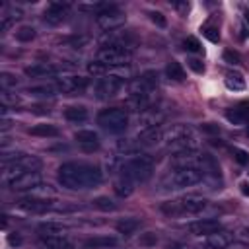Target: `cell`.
I'll return each instance as SVG.
<instances>
[{
  "label": "cell",
  "mask_w": 249,
  "mask_h": 249,
  "mask_svg": "<svg viewBox=\"0 0 249 249\" xmlns=\"http://www.w3.org/2000/svg\"><path fill=\"white\" fill-rule=\"evenodd\" d=\"M202 181V173L198 167H177L173 175L169 177V187L171 189H185L193 187Z\"/></svg>",
  "instance_id": "6"
},
{
  "label": "cell",
  "mask_w": 249,
  "mask_h": 249,
  "mask_svg": "<svg viewBox=\"0 0 249 249\" xmlns=\"http://www.w3.org/2000/svg\"><path fill=\"white\" fill-rule=\"evenodd\" d=\"M189 134H193V128H191V126H187V124H173L169 130L163 132V140H165V144H167V142L185 138V136H189Z\"/></svg>",
  "instance_id": "23"
},
{
  "label": "cell",
  "mask_w": 249,
  "mask_h": 249,
  "mask_svg": "<svg viewBox=\"0 0 249 249\" xmlns=\"http://www.w3.org/2000/svg\"><path fill=\"white\" fill-rule=\"evenodd\" d=\"M27 93H31V95H39V97H51V95H54L56 93V86H33V88H29L27 89Z\"/></svg>",
  "instance_id": "32"
},
{
  "label": "cell",
  "mask_w": 249,
  "mask_h": 249,
  "mask_svg": "<svg viewBox=\"0 0 249 249\" xmlns=\"http://www.w3.org/2000/svg\"><path fill=\"white\" fill-rule=\"evenodd\" d=\"M18 208L25 210V212H47L51 208H54V202L53 200H47V198H39V196H25L21 200H18Z\"/></svg>",
  "instance_id": "10"
},
{
  "label": "cell",
  "mask_w": 249,
  "mask_h": 249,
  "mask_svg": "<svg viewBox=\"0 0 249 249\" xmlns=\"http://www.w3.org/2000/svg\"><path fill=\"white\" fill-rule=\"evenodd\" d=\"M224 60H226V62H230V64H239V62H241L239 54H237V53H233V51H224Z\"/></svg>",
  "instance_id": "42"
},
{
  "label": "cell",
  "mask_w": 249,
  "mask_h": 249,
  "mask_svg": "<svg viewBox=\"0 0 249 249\" xmlns=\"http://www.w3.org/2000/svg\"><path fill=\"white\" fill-rule=\"evenodd\" d=\"M39 243L43 249H70L72 243L64 235H41Z\"/></svg>",
  "instance_id": "21"
},
{
  "label": "cell",
  "mask_w": 249,
  "mask_h": 249,
  "mask_svg": "<svg viewBox=\"0 0 249 249\" xmlns=\"http://www.w3.org/2000/svg\"><path fill=\"white\" fill-rule=\"evenodd\" d=\"M29 132L33 136H45V138L47 136H58V128L53 124H35L29 128Z\"/></svg>",
  "instance_id": "30"
},
{
  "label": "cell",
  "mask_w": 249,
  "mask_h": 249,
  "mask_svg": "<svg viewBox=\"0 0 249 249\" xmlns=\"http://www.w3.org/2000/svg\"><path fill=\"white\" fill-rule=\"evenodd\" d=\"M16 37H18V41L27 43V41H31V39L35 37V29L29 27V25H23V27H19V29L16 31Z\"/></svg>",
  "instance_id": "36"
},
{
  "label": "cell",
  "mask_w": 249,
  "mask_h": 249,
  "mask_svg": "<svg viewBox=\"0 0 249 249\" xmlns=\"http://www.w3.org/2000/svg\"><path fill=\"white\" fill-rule=\"evenodd\" d=\"M31 196H39V198H45L47 195H54V191L51 189V185H37L29 191Z\"/></svg>",
  "instance_id": "37"
},
{
  "label": "cell",
  "mask_w": 249,
  "mask_h": 249,
  "mask_svg": "<svg viewBox=\"0 0 249 249\" xmlns=\"http://www.w3.org/2000/svg\"><path fill=\"white\" fill-rule=\"evenodd\" d=\"M124 19H126V16H124L117 6H111L109 10H105V12H101V14L95 16L97 27L103 29V31H107V33L121 29V27L124 25Z\"/></svg>",
  "instance_id": "7"
},
{
  "label": "cell",
  "mask_w": 249,
  "mask_h": 249,
  "mask_svg": "<svg viewBox=\"0 0 249 249\" xmlns=\"http://www.w3.org/2000/svg\"><path fill=\"white\" fill-rule=\"evenodd\" d=\"M105 45H117V47H124V49H132V45L136 43V37L130 31H109L103 37Z\"/></svg>",
  "instance_id": "13"
},
{
  "label": "cell",
  "mask_w": 249,
  "mask_h": 249,
  "mask_svg": "<svg viewBox=\"0 0 249 249\" xmlns=\"http://www.w3.org/2000/svg\"><path fill=\"white\" fill-rule=\"evenodd\" d=\"M183 45H185V49L191 51V53H198V51L202 49V47H200V41H198L196 37H187Z\"/></svg>",
  "instance_id": "41"
},
{
  "label": "cell",
  "mask_w": 249,
  "mask_h": 249,
  "mask_svg": "<svg viewBox=\"0 0 249 249\" xmlns=\"http://www.w3.org/2000/svg\"><path fill=\"white\" fill-rule=\"evenodd\" d=\"M19 241H21V239H19L18 235H16V237H14V235H10V243H19Z\"/></svg>",
  "instance_id": "52"
},
{
  "label": "cell",
  "mask_w": 249,
  "mask_h": 249,
  "mask_svg": "<svg viewBox=\"0 0 249 249\" xmlns=\"http://www.w3.org/2000/svg\"><path fill=\"white\" fill-rule=\"evenodd\" d=\"M247 132H249V130H247Z\"/></svg>",
  "instance_id": "54"
},
{
  "label": "cell",
  "mask_w": 249,
  "mask_h": 249,
  "mask_svg": "<svg viewBox=\"0 0 249 249\" xmlns=\"http://www.w3.org/2000/svg\"><path fill=\"white\" fill-rule=\"evenodd\" d=\"M86 86H88V78H82V76H64V78L58 80L56 89L62 91V93H76V91L86 89Z\"/></svg>",
  "instance_id": "11"
},
{
  "label": "cell",
  "mask_w": 249,
  "mask_h": 249,
  "mask_svg": "<svg viewBox=\"0 0 249 249\" xmlns=\"http://www.w3.org/2000/svg\"><path fill=\"white\" fill-rule=\"evenodd\" d=\"M202 130H204V132H212V134H218V132H220L218 124H212V123H206V124H202Z\"/></svg>",
  "instance_id": "46"
},
{
  "label": "cell",
  "mask_w": 249,
  "mask_h": 249,
  "mask_svg": "<svg viewBox=\"0 0 249 249\" xmlns=\"http://www.w3.org/2000/svg\"><path fill=\"white\" fill-rule=\"evenodd\" d=\"M165 74H167V78H171V80H175V82L185 80V70H183V66H181L177 60H171V62L165 66Z\"/></svg>",
  "instance_id": "29"
},
{
  "label": "cell",
  "mask_w": 249,
  "mask_h": 249,
  "mask_svg": "<svg viewBox=\"0 0 249 249\" xmlns=\"http://www.w3.org/2000/svg\"><path fill=\"white\" fill-rule=\"evenodd\" d=\"M150 19H152L156 25H160V27H165V23H167L165 18H163L160 12H150Z\"/></svg>",
  "instance_id": "43"
},
{
  "label": "cell",
  "mask_w": 249,
  "mask_h": 249,
  "mask_svg": "<svg viewBox=\"0 0 249 249\" xmlns=\"http://www.w3.org/2000/svg\"><path fill=\"white\" fill-rule=\"evenodd\" d=\"M39 167H41V160H39V158H35V156H25V154H23L19 160H16V161L4 165V175H2V179L8 181V183H12L16 177L23 175L25 171H37Z\"/></svg>",
  "instance_id": "4"
},
{
  "label": "cell",
  "mask_w": 249,
  "mask_h": 249,
  "mask_svg": "<svg viewBox=\"0 0 249 249\" xmlns=\"http://www.w3.org/2000/svg\"><path fill=\"white\" fill-rule=\"evenodd\" d=\"M58 181L62 187L78 191V189H91L101 183V171L84 161H68L62 163L58 169Z\"/></svg>",
  "instance_id": "1"
},
{
  "label": "cell",
  "mask_w": 249,
  "mask_h": 249,
  "mask_svg": "<svg viewBox=\"0 0 249 249\" xmlns=\"http://www.w3.org/2000/svg\"><path fill=\"white\" fill-rule=\"evenodd\" d=\"M140 243H146V245H152V243H156V237L152 235V233H146L142 239H140Z\"/></svg>",
  "instance_id": "48"
},
{
  "label": "cell",
  "mask_w": 249,
  "mask_h": 249,
  "mask_svg": "<svg viewBox=\"0 0 249 249\" xmlns=\"http://www.w3.org/2000/svg\"><path fill=\"white\" fill-rule=\"evenodd\" d=\"M204 35H206L210 41H214V43L220 39V35H218V31H216L214 27H206V29H204Z\"/></svg>",
  "instance_id": "45"
},
{
  "label": "cell",
  "mask_w": 249,
  "mask_h": 249,
  "mask_svg": "<svg viewBox=\"0 0 249 249\" xmlns=\"http://www.w3.org/2000/svg\"><path fill=\"white\" fill-rule=\"evenodd\" d=\"M93 206H95L97 210H101V212H113V210L117 208L109 196H97V198L93 200Z\"/></svg>",
  "instance_id": "33"
},
{
  "label": "cell",
  "mask_w": 249,
  "mask_h": 249,
  "mask_svg": "<svg viewBox=\"0 0 249 249\" xmlns=\"http://www.w3.org/2000/svg\"><path fill=\"white\" fill-rule=\"evenodd\" d=\"M113 245H117V239L109 235H97V237H89L84 241V249H103V247H113Z\"/></svg>",
  "instance_id": "24"
},
{
  "label": "cell",
  "mask_w": 249,
  "mask_h": 249,
  "mask_svg": "<svg viewBox=\"0 0 249 249\" xmlns=\"http://www.w3.org/2000/svg\"><path fill=\"white\" fill-rule=\"evenodd\" d=\"M64 117L70 121V123H82L88 119V111L80 105H72V107H66L64 109Z\"/></svg>",
  "instance_id": "27"
},
{
  "label": "cell",
  "mask_w": 249,
  "mask_h": 249,
  "mask_svg": "<svg viewBox=\"0 0 249 249\" xmlns=\"http://www.w3.org/2000/svg\"><path fill=\"white\" fill-rule=\"evenodd\" d=\"M152 171H154V160L148 154H138V156L126 160L121 165V175L130 179V181H134V183L150 179Z\"/></svg>",
  "instance_id": "2"
},
{
  "label": "cell",
  "mask_w": 249,
  "mask_h": 249,
  "mask_svg": "<svg viewBox=\"0 0 249 249\" xmlns=\"http://www.w3.org/2000/svg\"><path fill=\"white\" fill-rule=\"evenodd\" d=\"M161 212L167 216H179V214H183V208H181L179 200H169V202L161 204Z\"/></svg>",
  "instance_id": "34"
},
{
  "label": "cell",
  "mask_w": 249,
  "mask_h": 249,
  "mask_svg": "<svg viewBox=\"0 0 249 249\" xmlns=\"http://www.w3.org/2000/svg\"><path fill=\"white\" fill-rule=\"evenodd\" d=\"M66 12H68V4L53 2V4L47 8V12H45L43 19H45L49 25H58V23H62V21H64Z\"/></svg>",
  "instance_id": "16"
},
{
  "label": "cell",
  "mask_w": 249,
  "mask_h": 249,
  "mask_svg": "<svg viewBox=\"0 0 249 249\" xmlns=\"http://www.w3.org/2000/svg\"><path fill=\"white\" fill-rule=\"evenodd\" d=\"M0 99H2V105H4V107H8V105H16V103L19 101V97H18V95H12L8 89H2Z\"/></svg>",
  "instance_id": "39"
},
{
  "label": "cell",
  "mask_w": 249,
  "mask_h": 249,
  "mask_svg": "<svg viewBox=\"0 0 249 249\" xmlns=\"http://www.w3.org/2000/svg\"><path fill=\"white\" fill-rule=\"evenodd\" d=\"M37 185H41V175H39V171H27V173L16 177V179L10 183V187H12L14 191H31V189L37 187Z\"/></svg>",
  "instance_id": "14"
},
{
  "label": "cell",
  "mask_w": 249,
  "mask_h": 249,
  "mask_svg": "<svg viewBox=\"0 0 249 249\" xmlns=\"http://www.w3.org/2000/svg\"><path fill=\"white\" fill-rule=\"evenodd\" d=\"M97 123L107 132L119 134L128 126V113L124 109H119V107H109V109H103L97 115Z\"/></svg>",
  "instance_id": "3"
},
{
  "label": "cell",
  "mask_w": 249,
  "mask_h": 249,
  "mask_svg": "<svg viewBox=\"0 0 249 249\" xmlns=\"http://www.w3.org/2000/svg\"><path fill=\"white\" fill-rule=\"evenodd\" d=\"M8 128H10V121L4 119V121H2V130H8Z\"/></svg>",
  "instance_id": "51"
},
{
  "label": "cell",
  "mask_w": 249,
  "mask_h": 249,
  "mask_svg": "<svg viewBox=\"0 0 249 249\" xmlns=\"http://www.w3.org/2000/svg\"><path fill=\"white\" fill-rule=\"evenodd\" d=\"M138 228H140V222L136 218H123L121 222H117V231L123 235H132L136 233Z\"/></svg>",
  "instance_id": "26"
},
{
  "label": "cell",
  "mask_w": 249,
  "mask_h": 249,
  "mask_svg": "<svg viewBox=\"0 0 249 249\" xmlns=\"http://www.w3.org/2000/svg\"><path fill=\"white\" fill-rule=\"evenodd\" d=\"M226 249H249V245H247V243H243V241H231Z\"/></svg>",
  "instance_id": "47"
},
{
  "label": "cell",
  "mask_w": 249,
  "mask_h": 249,
  "mask_svg": "<svg viewBox=\"0 0 249 249\" xmlns=\"http://www.w3.org/2000/svg\"><path fill=\"white\" fill-rule=\"evenodd\" d=\"M226 119L231 124H243L249 119V101H241L237 107H231L226 111Z\"/></svg>",
  "instance_id": "18"
},
{
  "label": "cell",
  "mask_w": 249,
  "mask_h": 249,
  "mask_svg": "<svg viewBox=\"0 0 249 249\" xmlns=\"http://www.w3.org/2000/svg\"><path fill=\"white\" fill-rule=\"evenodd\" d=\"M226 86L230 89H243L245 88V78L239 72H228L226 74Z\"/></svg>",
  "instance_id": "31"
},
{
  "label": "cell",
  "mask_w": 249,
  "mask_h": 249,
  "mask_svg": "<svg viewBox=\"0 0 249 249\" xmlns=\"http://www.w3.org/2000/svg\"><path fill=\"white\" fill-rule=\"evenodd\" d=\"M187 64H189L195 72H198V74H200V72H204V64H202L198 58H189V60H187Z\"/></svg>",
  "instance_id": "44"
},
{
  "label": "cell",
  "mask_w": 249,
  "mask_h": 249,
  "mask_svg": "<svg viewBox=\"0 0 249 249\" xmlns=\"http://www.w3.org/2000/svg\"><path fill=\"white\" fill-rule=\"evenodd\" d=\"M179 204L183 208V214H198L206 208V200L202 196H196V195H189V196L181 198Z\"/></svg>",
  "instance_id": "17"
},
{
  "label": "cell",
  "mask_w": 249,
  "mask_h": 249,
  "mask_svg": "<svg viewBox=\"0 0 249 249\" xmlns=\"http://www.w3.org/2000/svg\"><path fill=\"white\" fill-rule=\"evenodd\" d=\"M231 154H233V158H235L237 163H241V165H247V163H249V154H247L245 150H241V148H233Z\"/></svg>",
  "instance_id": "40"
},
{
  "label": "cell",
  "mask_w": 249,
  "mask_h": 249,
  "mask_svg": "<svg viewBox=\"0 0 249 249\" xmlns=\"http://www.w3.org/2000/svg\"><path fill=\"white\" fill-rule=\"evenodd\" d=\"M132 191H134V181H130V179H126V177H123V175L115 181V193H117L119 196H130Z\"/></svg>",
  "instance_id": "28"
},
{
  "label": "cell",
  "mask_w": 249,
  "mask_h": 249,
  "mask_svg": "<svg viewBox=\"0 0 249 249\" xmlns=\"http://www.w3.org/2000/svg\"><path fill=\"white\" fill-rule=\"evenodd\" d=\"M187 230L193 233V235H210L214 231L220 230V222L218 220H212V218H204V220H196V222H191L187 226Z\"/></svg>",
  "instance_id": "15"
},
{
  "label": "cell",
  "mask_w": 249,
  "mask_h": 249,
  "mask_svg": "<svg viewBox=\"0 0 249 249\" xmlns=\"http://www.w3.org/2000/svg\"><path fill=\"white\" fill-rule=\"evenodd\" d=\"M121 88H123V78L117 76V74H107V76H101L95 82L93 91H95V97L97 99H109L115 93H119Z\"/></svg>",
  "instance_id": "8"
},
{
  "label": "cell",
  "mask_w": 249,
  "mask_h": 249,
  "mask_svg": "<svg viewBox=\"0 0 249 249\" xmlns=\"http://www.w3.org/2000/svg\"><path fill=\"white\" fill-rule=\"evenodd\" d=\"M230 243H231V235H230V231L218 230V231L206 235V245H208L210 249H226Z\"/></svg>",
  "instance_id": "20"
},
{
  "label": "cell",
  "mask_w": 249,
  "mask_h": 249,
  "mask_svg": "<svg viewBox=\"0 0 249 249\" xmlns=\"http://www.w3.org/2000/svg\"><path fill=\"white\" fill-rule=\"evenodd\" d=\"M196 167L200 169L202 177H210L214 181L220 179V165L210 154H198V165Z\"/></svg>",
  "instance_id": "12"
},
{
  "label": "cell",
  "mask_w": 249,
  "mask_h": 249,
  "mask_svg": "<svg viewBox=\"0 0 249 249\" xmlns=\"http://www.w3.org/2000/svg\"><path fill=\"white\" fill-rule=\"evenodd\" d=\"M245 21L249 23V10H245Z\"/></svg>",
  "instance_id": "53"
},
{
  "label": "cell",
  "mask_w": 249,
  "mask_h": 249,
  "mask_svg": "<svg viewBox=\"0 0 249 249\" xmlns=\"http://www.w3.org/2000/svg\"><path fill=\"white\" fill-rule=\"evenodd\" d=\"M23 72H25V76H29V78H47V76H53V74L56 72V68H54L53 64L39 62V64L27 66Z\"/></svg>",
  "instance_id": "22"
},
{
  "label": "cell",
  "mask_w": 249,
  "mask_h": 249,
  "mask_svg": "<svg viewBox=\"0 0 249 249\" xmlns=\"http://www.w3.org/2000/svg\"><path fill=\"white\" fill-rule=\"evenodd\" d=\"M88 72H89V74H93V76H107L109 66L101 64L99 60H91V62L88 64Z\"/></svg>",
  "instance_id": "35"
},
{
  "label": "cell",
  "mask_w": 249,
  "mask_h": 249,
  "mask_svg": "<svg viewBox=\"0 0 249 249\" xmlns=\"http://www.w3.org/2000/svg\"><path fill=\"white\" fill-rule=\"evenodd\" d=\"M16 84H18V80H16L14 74L2 72V76H0V86H2V89H8V88H12V86H16Z\"/></svg>",
  "instance_id": "38"
},
{
  "label": "cell",
  "mask_w": 249,
  "mask_h": 249,
  "mask_svg": "<svg viewBox=\"0 0 249 249\" xmlns=\"http://www.w3.org/2000/svg\"><path fill=\"white\" fill-rule=\"evenodd\" d=\"M239 187H241V193H243V195H249V183H245V181H243Z\"/></svg>",
  "instance_id": "50"
},
{
  "label": "cell",
  "mask_w": 249,
  "mask_h": 249,
  "mask_svg": "<svg viewBox=\"0 0 249 249\" xmlns=\"http://www.w3.org/2000/svg\"><path fill=\"white\" fill-rule=\"evenodd\" d=\"M41 235H62L66 231V226L58 224V222H43L37 226Z\"/></svg>",
  "instance_id": "25"
},
{
  "label": "cell",
  "mask_w": 249,
  "mask_h": 249,
  "mask_svg": "<svg viewBox=\"0 0 249 249\" xmlns=\"http://www.w3.org/2000/svg\"><path fill=\"white\" fill-rule=\"evenodd\" d=\"M167 249H189V245H185V243H169Z\"/></svg>",
  "instance_id": "49"
},
{
  "label": "cell",
  "mask_w": 249,
  "mask_h": 249,
  "mask_svg": "<svg viewBox=\"0 0 249 249\" xmlns=\"http://www.w3.org/2000/svg\"><path fill=\"white\" fill-rule=\"evenodd\" d=\"M160 140H163V130H161L160 126H152V128H142V130L136 134V138L132 140V144H134V148H136V152H138L140 148L156 146Z\"/></svg>",
  "instance_id": "9"
},
{
  "label": "cell",
  "mask_w": 249,
  "mask_h": 249,
  "mask_svg": "<svg viewBox=\"0 0 249 249\" xmlns=\"http://www.w3.org/2000/svg\"><path fill=\"white\" fill-rule=\"evenodd\" d=\"M76 142L86 150V152H91V150H97L99 146V138L93 130H78L76 132Z\"/></svg>",
  "instance_id": "19"
},
{
  "label": "cell",
  "mask_w": 249,
  "mask_h": 249,
  "mask_svg": "<svg viewBox=\"0 0 249 249\" xmlns=\"http://www.w3.org/2000/svg\"><path fill=\"white\" fill-rule=\"evenodd\" d=\"M95 60H99L105 66H124L130 60V51L124 47H117V45H103L97 51Z\"/></svg>",
  "instance_id": "5"
}]
</instances>
